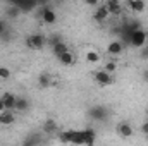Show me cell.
I'll return each instance as SVG.
<instances>
[{
    "label": "cell",
    "mask_w": 148,
    "mask_h": 146,
    "mask_svg": "<svg viewBox=\"0 0 148 146\" xmlns=\"http://www.w3.org/2000/svg\"><path fill=\"white\" fill-rule=\"evenodd\" d=\"M124 36H126L127 43H129L133 48H143L148 41L147 31H143L141 28H140V29H134V31H131V33H127V35H124Z\"/></svg>",
    "instance_id": "cell-1"
},
{
    "label": "cell",
    "mask_w": 148,
    "mask_h": 146,
    "mask_svg": "<svg viewBox=\"0 0 148 146\" xmlns=\"http://www.w3.org/2000/svg\"><path fill=\"white\" fill-rule=\"evenodd\" d=\"M109 115H110V112L105 105H93L88 108V117L91 120H107Z\"/></svg>",
    "instance_id": "cell-2"
},
{
    "label": "cell",
    "mask_w": 148,
    "mask_h": 146,
    "mask_svg": "<svg viewBox=\"0 0 148 146\" xmlns=\"http://www.w3.org/2000/svg\"><path fill=\"white\" fill-rule=\"evenodd\" d=\"M47 36L41 35V33H35V35H29L26 38V46L29 50H41L45 45H47Z\"/></svg>",
    "instance_id": "cell-3"
},
{
    "label": "cell",
    "mask_w": 148,
    "mask_h": 146,
    "mask_svg": "<svg viewBox=\"0 0 148 146\" xmlns=\"http://www.w3.org/2000/svg\"><path fill=\"white\" fill-rule=\"evenodd\" d=\"M40 16H41V21L45 24H55L57 23V14L53 12V9H50L47 5L40 7Z\"/></svg>",
    "instance_id": "cell-4"
},
{
    "label": "cell",
    "mask_w": 148,
    "mask_h": 146,
    "mask_svg": "<svg viewBox=\"0 0 148 146\" xmlns=\"http://www.w3.org/2000/svg\"><path fill=\"white\" fill-rule=\"evenodd\" d=\"M93 77H95V81H97L100 86H110L112 83H114V77H112V74L107 72L105 69H102V71H97V72L93 74Z\"/></svg>",
    "instance_id": "cell-5"
},
{
    "label": "cell",
    "mask_w": 148,
    "mask_h": 146,
    "mask_svg": "<svg viewBox=\"0 0 148 146\" xmlns=\"http://www.w3.org/2000/svg\"><path fill=\"white\" fill-rule=\"evenodd\" d=\"M115 132H117L121 138H131L134 131H133V126H131L129 122L122 120V122H119V124H117V127H115Z\"/></svg>",
    "instance_id": "cell-6"
},
{
    "label": "cell",
    "mask_w": 148,
    "mask_h": 146,
    "mask_svg": "<svg viewBox=\"0 0 148 146\" xmlns=\"http://www.w3.org/2000/svg\"><path fill=\"white\" fill-rule=\"evenodd\" d=\"M110 16V12H109V9H107V5L103 3V5H98L97 9H95V14H93V19L97 21V23H103V21H107V17Z\"/></svg>",
    "instance_id": "cell-7"
},
{
    "label": "cell",
    "mask_w": 148,
    "mask_h": 146,
    "mask_svg": "<svg viewBox=\"0 0 148 146\" xmlns=\"http://www.w3.org/2000/svg\"><path fill=\"white\" fill-rule=\"evenodd\" d=\"M122 50H124V45H122V41H119V40H114V41H110V43L107 45V53L112 55V57L121 55Z\"/></svg>",
    "instance_id": "cell-8"
},
{
    "label": "cell",
    "mask_w": 148,
    "mask_h": 146,
    "mask_svg": "<svg viewBox=\"0 0 148 146\" xmlns=\"http://www.w3.org/2000/svg\"><path fill=\"white\" fill-rule=\"evenodd\" d=\"M105 5H107L110 16H119L122 12V5H121L119 0H105Z\"/></svg>",
    "instance_id": "cell-9"
},
{
    "label": "cell",
    "mask_w": 148,
    "mask_h": 146,
    "mask_svg": "<svg viewBox=\"0 0 148 146\" xmlns=\"http://www.w3.org/2000/svg\"><path fill=\"white\" fill-rule=\"evenodd\" d=\"M57 59H59V62H60L62 65H66V67H71V65L76 64V57H74L71 52H64V53H60Z\"/></svg>",
    "instance_id": "cell-10"
},
{
    "label": "cell",
    "mask_w": 148,
    "mask_h": 146,
    "mask_svg": "<svg viewBox=\"0 0 148 146\" xmlns=\"http://www.w3.org/2000/svg\"><path fill=\"white\" fill-rule=\"evenodd\" d=\"M16 100H17V96L12 95V93L2 95V102H3V105H5V110H16Z\"/></svg>",
    "instance_id": "cell-11"
},
{
    "label": "cell",
    "mask_w": 148,
    "mask_h": 146,
    "mask_svg": "<svg viewBox=\"0 0 148 146\" xmlns=\"http://www.w3.org/2000/svg\"><path fill=\"white\" fill-rule=\"evenodd\" d=\"M16 122V117L12 113V110H3L0 112V126H10Z\"/></svg>",
    "instance_id": "cell-12"
},
{
    "label": "cell",
    "mask_w": 148,
    "mask_h": 146,
    "mask_svg": "<svg viewBox=\"0 0 148 146\" xmlns=\"http://www.w3.org/2000/svg\"><path fill=\"white\" fill-rule=\"evenodd\" d=\"M127 5H129V9H131L133 12H136V14H141V12L147 9L145 0H127Z\"/></svg>",
    "instance_id": "cell-13"
},
{
    "label": "cell",
    "mask_w": 148,
    "mask_h": 146,
    "mask_svg": "<svg viewBox=\"0 0 148 146\" xmlns=\"http://www.w3.org/2000/svg\"><path fill=\"white\" fill-rule=\"evenodd\" d=\"M28 108H29V100L24 98V96H17V100H16V110L17 112H26Z\"/></svg>",
    "instance_id": "cell-14"
},
{
    "label": "cell",
    "mask_w": 148,
    "mask_h": 146,
    "mask_svg": "<svg viewBox=\"0 0 148 146\" xmlns=\"http://www.w3.org/2000/svg\"><path fill=\"white\" fill-rule=\"evenodd\" d=\"M52 52H53V55H55V57H59L60 53H64V52H69V46H67L64 41H59V43H55V45L52 46Z\"/></svg>",
    "instance_id": "cell-15"
},
{
    "label": "cell",
    "mask_w": 148,
    "mask_h": 146,
    "mask_svg": "<svg viewBox=\"0 0 148 146\" xmlns=\"http://www.w3.org/2000/svg\"><path fill=\"white\" fill-rule=\"evenodd\" d=\"M83 132H84V145H88V146L95 145V141H97L95 131H93V129H84Z\"/></svg>",
    "instance_id": "cell-16"
},
{
    "label": "cell",
    "mask_w": 148,
    "mask_h": 146,
    "mask_svg": "<svg viewBox=\"0 0 148 146\" xmlns=\"http://www.w3.org/2000/svg\"><path fill=\"white\" fill-rule=\"evenodd\" d=\"M84 59H86V62H88V64H97V62H100V53H98V52H95V50H88Z\"/></svg>",
    "instance_id": "cell-17"
},
{
    "label": "cell",
    "mask_w": 148,
    "mask_h": 146,
    "mask_svg": "<svg viewBox=\"0 0 148 146\" xmlns=\"http://www.w3.org/2000/svg\"><path fill=\"white\" fill-rule=\"evenodd\" d=\"M52 84V77L48 74H40L38 76V86L40 88H48Z\"/></svg>",
    "instance_id": "cell-18"
},
{
    "label": "cell",
    "mask_w": 148,
    "mask_h": 146,
    "mask_svg": "<svg viewBox=\"0 0 148 146\" xmlns=\"http://www.w3.org/2000/svg\"><path fill=\"white\" fill-rule=\"evenodd\" d=\"M43 129H45L47 132H55V131H57V124H55V120L47 119V122L43 124Z\"/></svg>",
    "instance_id": "cell-19"
},
{
    "label": "cell",
    "mask_w": 148,
    "mask_h": 146,
    "mask_svg": "<svg viewBox=\"0 0 148 146\" xmlns=\"http://www.w3.org/2000/svg\"><path fill=\"white\" fill-rule=\"evenodd\" d=\"M23 10L17 7V5H12L10 9H7V16L9 17H12V19H16V17H19V14H21Z\"/></svg>",
    "instance_id": "cell-20"
},
{
    "label": "cell",
    "mask_w": 148,
    "mask_h": 146,
    "mask_svg": "<svg viewBox=\"0 0 148 146\" xmlns=\"http://www.w3.org/2000/svg\"><path fill=\"white\" fill-rule=\"evenodd\" d=\"M10 76H12V72H10V69H9V67H5V65H0V79H2V81L9 79Z\"/></svg>",
    "instance_id": "cell-21"
},
{
    "label": "cell",
    "mask_w": 148,
    "mask_h": 146,
    "mask_svg": "<svg viewBox=\"0 0 148 146\" xmlns=\"http://www.w3.org/2000/svg\"><path fill=\"white\" fill-rule=\"evenodd\" d=\"M107 72H110V74H114L115 71H117V64H115V60H109L107 64H105V67H103Z\"/></svg>",
    "instance_id": "cell-22"
},
{
    "label": "cell",
    "mask_w": 148,
    "mask_h": 146,
    "mask_svg": "<svg viewBox=\"0 0 148 146\" xmlns=\"http://www.w3.org/2000/svg\"><path fill=\"white\" fill-rule=\"evenodd\" d=\"M47 41H48V43H50V45L53 46L55 43H59V41H62V38L59 36V35H53L52 38H47Z\"/></svg>",
    "instance_id": "cell-23"
},
{
    "label": "cell",
    "mask_w": 148,
    "mask_h": 146,
    "mask_svg": "<svg viewBox=\"0 0 148 146\" xmlns=\"http://www.w3.org/2000/svg\"><path fill=\"white\" fill-rule=\"evenodd\" d=\"M5 33H7V24L3 19H0V36H3Z\"/></svg>",
    "instance_id": "cell-24"
},
{
    "label": "cell",
    "mask_w": 148,
    "mask_h": 146,
    "mask_svg": "<svg viewBox=\"0 0 148 146\" xmlns=\"http://www.w3.org/2000/svg\"><path fill=\"white\" fill-rule=\"evenodd\" d=\"M98 2L100 0H84V3L90 5V7H98Z\"/></svg>",
    "instance_id": "cell-25"
},
{
    "label": "cell",
    "mask_w": 148,
    "mask_h": 146,
    "mask_svg": "<svg viewBox=\"0 0 148 146\" xmlns=\"http://www.w3.org/2000/svg\"><path fill=\"white\" fill-rule=\"evenodd\" d=\"M141 132H143V134H147V136H148V120H147V122H143V124H141Z\"/></svg>",
    "instance_id": "cell-26"
},
{
    "label": "cell",
    "mask_w": 148,
    "mask_h": 146,
    "mask_svg": "<svg viewBox=\"0 0 148 146\" xmlns=\"http://www.w3.org/2000/svg\"><path fill=\"white\" fill-rule=\"evenodd\" d=\"M141 59H148V48H145V50L141 52Z\"/></svg>",
    "instance_id": "cell-27"
},
{
    "label": "cell",
    "mask_w": 148,
    "mask_h": 146,
    "mask_svg": "<svg viewBox=\"0 0 148 146\" xmlns=\"http://www.w3.org/2000/svg\"><path fill=\"white\" fill-rule=\"evenodd\" d=\"M143 79H145V83H148V69L143 71Z\"/></svg>",
    "instance_id": "cell-28"
},
{
    "label": "cell",
    "mask_w": 148,
    "mask_h": 146,
    "mask_svg": "<svg viewBox=\"0 0 148 146\" xmlns=\"http://www.w3.org/2000/svg\"><path fill=\"white\" fill-rule=\"evenodd\" d=\"M5 110V105H3V102H2V98H0V112H3Z\"/></svg>",
    "instance_id": "cell-29"
},
{
    "label": "cell",
    "mask_w": 148,
    "mask_h": 146,
    "mask_svg": "<svg viewBox=\"0 0 148 146\" xmlns=\"http://www.w3.org/2000/svg\"><path fill=\"white\" fill-rule=\"evenodd\" d=\"M145 113H147V117H148V107H147V110H145Z\"/></svg>",
    "instance_id": "cell-30"
}]
</instances>
